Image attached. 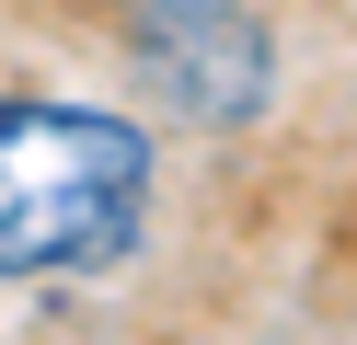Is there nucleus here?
I'll list each match as a JSON object with an SVG mask.
<instances>
[{
    "instance_id": "1",
    "label": "nucleus",
    "mask_w": 357,
    "mask_h": 345,
    "mask_svg": "<svg viewBox=\"0 0 357 345\" xmlns=\"http://www.w3.org/2000/svg\"><path fill=\"white\" fill-rule=\"evenodd\" d=\"M150 127L104 104L0 92V288L116 265L150 219Z\"/></svg>"
},
{
    "instance_id": "2",
    "label": "nucleus",
    "mask_w": 357,
    "mask_h": 345,
    "mask_svg": "<svg viewBox=\"0 0 357 345\" xmlns=\"http://www.w3.org/2000/svg\"><path fill=\"white\" fill-rule=\"evenodd\" d=\"M127 46L150 92L196 127H254L277 92V35L254 0H127Z\"/></svg>"
}]
</instances>
